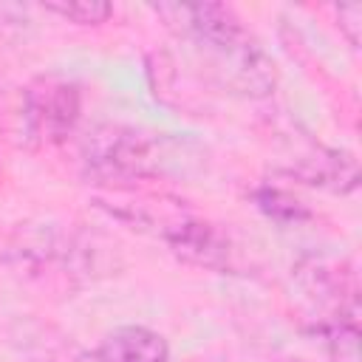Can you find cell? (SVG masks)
<instances>
[{
	"mask_svg": "<svg viewBox=\"0 0 362 362\" xmlns=\"http://www.w3.org/2000/svg\"><path fill=\"white\" fill-rule=\"evenodd\" d=\"M192 161L198 158H189L187 144L178 139L127 124H99L82 141L85 178L107 189H130L136 181L187 173Z\"/></svg>",
	"mask_w": 362,
	"mask_h": 362,
	"instance_id": "cell-2",
	"label": "cell"
},
{
	"mask_svg": "<svg viewBox=\"0 0 362 362\" xmlns=\"http://www.w3.org/2000/svg\"><path fill=\"white\" fill-rule=\"evenodd\" d=\"M93 362H170V345L147 325H119L102 337Z\"/></svg>",
	"mask_w": 362,
	"mask_h": 362,
	"instance_id": "cell-7",
	"label": "cell"
},
{
	"mask_svg": "<svg viewBox=\"0 0 362 362\" xmlns=\"http://www.w3.org/2000/svg\"><path fill=\"white\" fill-rule=\"evenodd\" d=\"M252 198H255V206H257L266 218H272V221H277V223H300V221H305V218L311 215L303 201H297L291 192H286V189H280V187H272V184L257 187V189L252 192Z\"/></svg>",
	"mask_w": 362,
	"mask_h": 362,
	"instance_id": "cell-8",
	"label": "cell"
},
{
	"mask_svg": "<svg viewBox=\"0 0 362 362\" xmlns=\"http://www.w3.org/2000/svg\"><path fill=\"white\" fill-rule=\"evenodd\" d=\"M288 175L300 178L308 187H320L328 192H354L359 187V167L356 158L345 150H334V147H322V144H311L303 156L294 158V164L288 167Z\"/></svg>",
	"mask_w": 362,
	"mask_h": 362,
	"instance_id": "cell-6",
	"label": "cell"
},
{
	"mask_svg": "<svg viewBox=\"0 0 362 362\" xmlns=\"http://www.w3.org/2000/svg\"><path fill=\"white\" fill-rule=\"evenodd\" d=\"M0 178H3V170H0Z\"/></svg>",
	"mask_w": 362,
	"mask_h": 362,
	"instance_id": "cell-13",
	"label": "cell"
},
{
	"mask_svg": "<svg viewBox=\"0 0 362 362\" xmlns=\"http://www.w3.org/2000/svg\"><path fill=\"white\" fill-rule=\"evenodd\" d=\"M283 362H305V359H283Z\"/></svg>",
	"mask_w": 362,
	"mask_h": 362,
	"instance_id": "cell-12",
	"label": "cell"
},
{
	"mask_svg": "<svg viewBox=\"0 0 362 362\" xmlns=\"http://www.w3.org/2000/svg\"><path fill=\"white\" fill-rule=\"evenodd\" d=\"M337 23L351 48H359V31H362V6L359 3H342L337 6Z\"/></svg>",
	"mask_w": 362,
	"mask_h": 362,
	"instance_id": "cell-11",
	"label": "cell"
},
{
	"mask_svg": "<svg viewBox=\"0 0 362 362\" xmlns=\"http://www.w3.org/2000/svg\"><path fill=\"white\" fill-rule=\"evenodd\" d=\"M82 113V90L74 79L48 74L31 79L17 99L14 122L20 136V144L37 147V144H62Z\"/></svg>",
	"mask_w": 362,
	"mask_h": 362,
	"instance_id": "cell-3",
	"label": "cell"
},
{
	"mask_svg": "<svg viewBox=\"0 0 362 362\" xmlns=\"http://www.w3.org/2000/svg\"><path fill=\"white\" fill-rule=\"evenodd\" d=\"M314 334L322 339L331 362H359V322L356 320H337L317 325Z\"/></svg>",
	"mask_w": 362,
	"mask_h": 362,
	"instance_id": "cell-9",
	"label": "cell"
},
{
	"mask_svg": "<svg viewBox=\"0 0 362 362\" xmlns=\"http://www.w3.org/2000/svg\"><path fill=\"white\" fill-rule=\"evenodd\" d=\"M161 240L170 246V252L198 269L209 272H226L232 269V243L229 238L209 221L189 215L187 209H178L164 229L158 232Z\"/></svg>",
	"mask_w": 362,
	"mask_h": 362,
	"instance_id": "cell-5",
	"label": "cell"
},
{
	"mask_svg": "<svg viewBox=\"0 0 362 362\" xmlns=\"http://www.w3.org/2000/svg\"><path fill=\"white\" fill-rule=\"evenodd\" d=\"M164 25L187 40L206 76L235 96L266 99L274 93L277 74L260 42L243 28L240 17L223 3H158L150 6Z\"/></svg>",
	"mask_w": 362,
	"mask_h": 362,
	"instance_id": "cell-1",
	"label": "cell"
},
{
	"mask_svg": "<svg viewBox=\"0 0 362 362\" xmlns=\"http://www.w3.org/2000/svg\"><path fill=\"white\" fill-rule=\"evenodd\" d=\"M45 11L59 14L62 20H71L76 25H102L110 20L113 6L102 0H71V3H42Z\"/></svg>",
	"mask_w": 362,
	"mask_h": 362,
	"instance_id": "cell-10",
	"label": "cell"
},
{
	"mask_svg": "<svg viewBox=\"0 0 362 362\" xmlns=\"http://www.w3.org/2000/svg\"><path fill=\"white\" fill-rule=\"evenodd\" d=\"M297 288L317 308L314 328L337 320H356V277L322 257H305L294 272Z\"/></svg>",
	"mask_w": 362,
	"mask_h": 362,
	"instance_id": "cell-4",
	"label": "cell"
}]
</instances>
